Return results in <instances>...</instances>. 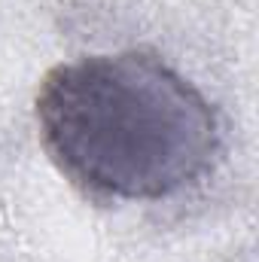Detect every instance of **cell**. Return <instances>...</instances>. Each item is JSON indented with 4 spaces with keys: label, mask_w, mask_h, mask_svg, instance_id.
Returning a JSON list of instances; mask_svg holds the SVG:
<instances>
[{
    "label": "cell",
    "mask_w": 259,
    "mask_h": 262,
    "mask_svg": "<svg viewBox=\"0 0 259 262\" xmlns=\"http://www.w3.org/2000/svg\"><path fill=\"white\" fill-rule=\"evenodd\" d=\"M37 125L64 177L122 201L183 192L220 146L207 98L143 52L85 55L52 67L37 92Z\"/></svg>",
    "instance_id": "obj_1"
}]
</instances>
